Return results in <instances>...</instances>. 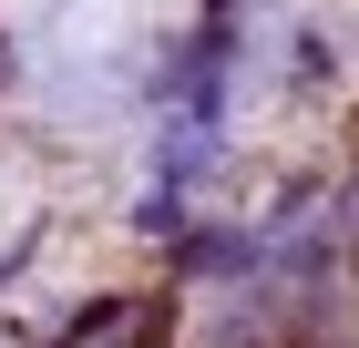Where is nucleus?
<instances>
[{
	"label": "nucleus",
	"mask_w": 359,
	"mask_h": 348,
	"mask_svg": "<svg viewBox=\"0 0 359 348\" xmlns=\"http://www.w3.org/2000/svg\"><path fill=\"white\" fill-rule=\"evenodd\" d=\"M123 328H134V307H93V318L72 328V338H62V348H113V338H123Z\"/></svg>",
	"instance_id": "1"
}]
</instances>
